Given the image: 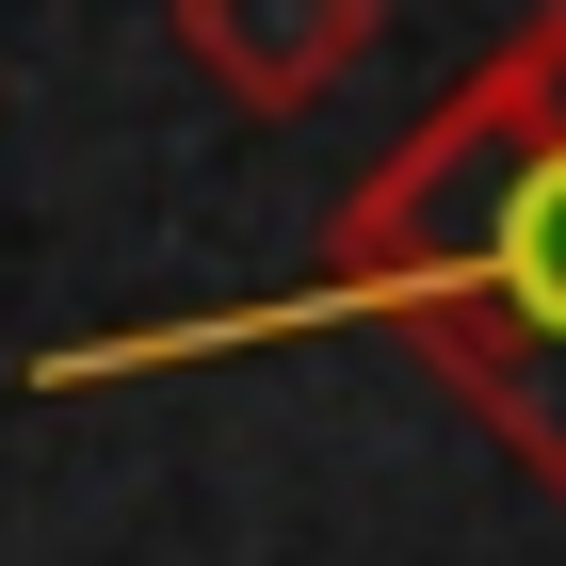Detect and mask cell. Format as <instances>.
I'll list each match as a JSON object with an SVG mask.
<instances>
[{
  "label": "cell",
  "instance_id": "obj_1",
  "mask_svg": "<svg viewBox=\"0 0 566 566\" xmlns=\"http://www.w3.org/2000/svg\"><path fill=\"white\" fill-rule=\"evenodd\" d=\"M307 324H389V340H421L437 389L566 502V0H534L518 33L324 211V275L307 292L49 356V389H114V373L227 356V340H307Z\"/></svg>",
  "mask_w": 566,
  "mask_h": 566
},
{
  "label": "cell",
  "instance_id": "obj_2",
  "mask_svg": "<svg viewBox=\"0 0 566 566\" xmlns=\"http://www.w3.org/2000/svg\"><path fill=\"white\" fill-rule=\"evenodd\" d=\"M178 65L227 97V114H307V97L356 82L373 49V0H163Z\"/></svg>",
  "mask_w": 566,
  "mask_h": 566
}]
</instances>
